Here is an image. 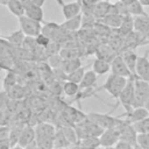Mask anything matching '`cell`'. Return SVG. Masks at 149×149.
Returning a JSON list of instances; mask_svg holds the SVG:
<instances>
[{
	"instance_id": "1",
	"label": "cell",
	"mask_w": 149,
	"mask_h": 149,
	"mask_svg": "<svg viewBox=\"0 0 149 149\" xmlns=\"http://www.w3.org/2000/svg\"><path fill=\"white\" fill-rule=\"evenodd\" d=\"M36 132V144L37 148L50 149L54 147L56 128L47 122H41L35 128Z\"/></svg>"
},
{
	"instance_id": "2",
	"label": "cell",
	"mask_w": 149,
	"mask_h": 149,
	"mask_svg": "<svg viewBox=\"0 0 149 149\" xmlns=\"http://www.w3.org/2000/svg\"><path fill=\"white\" fill-rule=\"evenodd\" d=\"M15 48L9 44L6 40H1L0 37V69L2 70H13L15 66Z\"/></svg>"
},
{
	"instance_id": "3",
	"label": "cell",
	"mask_w": 149,
	"mask_h": 149,
	"mask_svg": "<svg viewBox=\"0 0 149 149\" xmlns=\"http://www.w3.org/2000/svg\"><path fill=\"white\" fill-rule=\"evenodd\" d=\"M127 80H128V78H126L123 76L112 73L107 77V79L102 84L101 88L106 90L111 94V97H113L114 99H119V95H120L121 91L123 90V87L126 86Z\"/></svg>"
},
{
	"instance_id": "4",
	"label": "cell",
	"mask_w": 149,
	"mask_h": 149,
	"mask_svg": "<svg viewBox=\"0 0 149 149\" xmlns=\"http://www.w3.org/2000/svg\"><path fill=\"white\" fill-rule=\"evenodd\" d=\"M19 24H20V29L28 37L29 36L30 37H36L42 30V22L41 21L28 17L24 14L19 17Z\"/></svg>"
},
{
	"instance_id": "5",
	"label": "cell",
	"mask_w": 149,
	"mask_h": 149,
	"mask_svg": "<svg viewBox=\"0 0 149 149\" xmlns=\"http://www.w3.org/2000/svg\"><path fill=\"white\" fill-rule=\"evenodd\" d=\"M134 95H135V78H128L126 86L123 87V90L119 95V100L121 105L125 107L126 113L130 112L134 108L133 107Z\"/></svg>"
},
{
	"instance_id": "6",
	"label": "cell",
	"mask_w": 149,
	"mask_h": 149,
	"mask_svg": "<svg viewBox=\"0 0 149 149\" xmlns=\"http://www.w3.org/2000/svg\"><path fill=\"white\" fill-rule=\"evenodd\" d=\"M116 128L120 134V140H125V141L132 143L134 147H137V132L135 130V128L130 121L120 120Z\"/></svg>"
},
{
	"instance_id": "7",
	"label": "cell",
	"mask_w": 149,
	"mask_h": 149,
	"mask_svg": "<svg viewBox=\"0 0 149 149\" xmlns=\"http://www.w3.org/2000/svg\"><path fill=\"white\" fill-rule=\"evenodd\" d=\"M149 93V81L143 80L141 78H135V95L133 107H141L144 106L146 100Z\"/></svg>"
},
{
	"instance_id": "8",
	"label": "cell",
	"mask_w": 149,
	"mask_h": 149,
	"mask_svg": "<svg viewBox=\"0 0 149 149\" xmlns=\"http://www.w3.org/2000/svg\"><path fill=\"white\" fill-rule=\"evenodd\" d=\"M86 116L94 121L97 125H99L100 127H102L104 129H107V128H113V127H116L118 123L120 122V119L119 118H115V116H112L109 114H104V113H97V112H90L88 114H86Z\"/></svg>"
},
{
	"instance_id": "9",
	"label": "cell",
	"mask_w": 149,
	"mask_h": 149,
	"mask_svg": "<svg viewBox=\"0 0 149 149\" xmlns=\"http://www.w3.org/2000/svg\"><path fill=\"white\" fill-rule=\"evenodd\" d=\"M111 71L112 73L119 74V76H123L126 78H135L132 73V71L129 70V68L127 66L123 57L121 54H118L111 62Z\"/></svg>"
},
{
	"instance_id": "10",
	"label": "cell",
	"mask_w": 149,
	"mask_h": 149,
	"mask_svg": "<svg viewBox=\"0 0 149 149\" xmlns=\"http://www.w3.org/2000/svg\"><path fill=\"white\" fill-rule=\"evenodd\" d=\"M17 146L22 147V148H30V147H37L36 144V132L35 128H33L29 125L23 126L20 139H19V143Z\"/></svg>"
},
{
	"instance_id": "11",
	"label": "cell",
	"mask_w": 149,
	"mask_h": 149,
	"mask_svg": "<svg viewBox=\"0 0 149 149\" xmlns=\"http://www.w3.org/2000/svg\"><path fill=\"white\" fill-rule=\"evenodd\" d=\"M99 139H100V147H105V148L115 147L116 142L120 140V134L116 127L107 128V129H104Z\"/></svg>"
},
{
	"instance_id": "12",
	"label": "cell",
	"mask_w": 149,
	"mask_h": 149,
	"mask_svg": "<svg viewBox=\"0 0 149 149\" xmlns=\"http://www.w3.org/2000/svg\"><path fill=\"white\" fill-rule=\"evenodd\" d=\"M92 10H93V15L95 19H104L109 13H116V8L114 3L112 5L109 1H105V0H100L95 2L93 5Z\"/></svg>"
},
{
	"instance_id": "13",
	"label": "cell",
	"mask_w": 149,
	"mask_h": 149,
	"mask_svg": "<svg viewBox=\"0 0 149 149\" xmlns=\"http://www.w3.org/2000/svg\"><path fill=\"white\" fill-rule=\"evenodd\" d=\"M56 1L62 7V12H63L64 19L73 17L76 15L80 14L81 10H83V6H81L80 1H74V2H69V3L63 2V0H56Z\"/></svg>"
},
{
	"instance_id": "14",
	"label": "cell",
	"mask_w": 149,
	"mask_h": 149,
	"mask_svg": "<svg viewBox=\"0 0 149 149\" xmlns=\"http://www.w3.org/2000/svg\"><path fill=\"white\" fill-rule=\"evenodd\" d=\"M149 51L144 56H139L136 63V78H141L143 80L149 81Z\"/></svg>"
},
{
	"instance_id": "15",
	"label": "cell",
	"mask_w": 149,
	"mask_h": 149,
	"mask_svg": "<svg viewBox=\"0 0 149 149\" xmlns=\"http://www.w3.org/2000/svg\"><path fill=\"white\" fill-rule=\"evenodd\" d=\"M120 54L122 55V57H123V59H125L127 66H128L129 70L132 71L133 76L136 78V63H137V58H139L137 54L134 51V49H130V48L125 49V50L121 51Z\"/></svg>"
},
{
	"instance_id": "16",
	"label": "cell",
	"mask_w": 149,
	"mask_h": 149,
	"mask_svg": "<svg viewBox=\"0 0 149 149\" xmlns=\"http://www.w3.org/2000/svg\"><path fill=\"white\" fill-rule=\"evenodd\" d=\"M24 15H27L28 17H31L34 20L43 22L44 12L41 6H37V5L33 3L31 1H29V2L24 3Z\"/></svg>"
},
{
	"instance_id": "17",
	"label": "cell",
	"mask_w": 149,
	"mask_h": 149,
	"mask_svg": "<svg viewBox=\"0 0 149 149\" xmlns=\"http://www.w3.org/2000/svg\"><path fill=\"white\" fill-rule=\"evenodd\" d=\"M119 52L109 44H101V45H98L97 47V50H95V55L98 58H102V59H106L108 62H112V59L118 55Z\"/></svg>"
},
{
	"instance_id": "18",
	"label": "cell",
	"mask_w": 149,
	"mask_h": 149,
	"mask_svg": "<svg viewBox=\"0 0 149 149\" xmlns=\"http://www.w3.org/2000/svg\"><path fill=\"white\" fill-rule=\"evenodd\" d=\"M81 24H83V15L80 13L73 17L65 19V21L61 24V27L69 33H73V31H77L81 27Z\"/></svg>"
},
{
	"instance_id": "19",
	"label": "cell",
	"mask_w": 149,
	"mask_h": 149,
	"mask_svg": "<svg viewBox=\"0 0 149 149\" xmlns=\"http://www.w3.org/2000/svg\"><path fill=\"white\" fill-rule=\"evenodd\" d=\"M126 118L128 121H130L132 123L134 122H137L144 118H147L149 115V111L144 107V106H141V107H134L130 112L128 113H125Z\"/></svg>"
},
{
	"instance_id": "20",
	"label": "cell",
	"mask_w": 149,
	"mask_h": 149,
	"mask_svg": "<svg viewBox=\"0 0 149 149\" xmlns=\"http://www.w3.org/2000/svg\"><path fill=\"white\" fill-rule=\"evenodd\" d=\"M92 70L98 74V76H102L106 74L108 71H111V62L102 59V58H95L93 61L92 64Z\"/></svg>"
},
{
	"instance_id": "21",
	"label": "cell",
	"mask_w": 149,
	"mask_h": 149,
	"mask_svg": "<svg viewBox=\"0 0 149 149\" xmlns=\"http://www.w3.org/2000/svg\"><path fill=\"white\" fill-rule=\"evenodd\" d=\"M134 29L149 35V16L147 14L134 16Z\"/></svg>"
},
{
	"instance_id": "22",
	"label": "cell",
	"mask_w": 149,
	"mask_h": 149,
	"mask_svg": "<svg viewBox=\"0 0 149 149\" xmlns=\"http://www.w3.org/2000/svg\"><path fill=\"white\" fill-rule=\"evenodd\" d=\"M133 30H134V16L130 14L123 15V20L121 22V26L118 28L119 34L125 37L126 35H128Z\"/></svg>"
},
{
	"instance_id": "23",
	"label": "cell",
	"mask_w": 149,
	"mask_h": 149,
	"mask_svg": "<svg viewBox=\"0 0 149 149\" xmlns=\"http://www.w3.org/2000/svg\"><path fill=\"white\" fill-rule=\"evenodd\" d=\"M97 73L93 71V70H88V71H85V74L81 79V81L79 83V88L80 91L81 90H86V88H92L95 83H97Z\"/></svg>"
},
{
	"instance_id": "24",
	"label": "cell",
	"mask_w": 149,
	"mask_h": 149,
	"mask_svg": "<svg viewBox=\"0 0 149 149\" xmlns=\"http://www.w3.org/2000/svg\"><path fill=\"white\" fill-rule=\"evenodd\" d=\"M122 20H123V15L118 14V13H109L104 19H101V22H104L112 29H118L121 26Z\"/></svg>"
},
{
	"instance_id": "25",
	"label": "cell",
	"mask_w": 149,
	"mask_h": 149,
	"mask_svg": "<svg viewBox=\"0 0 149 149\" xmlns=\"http://www.w3.org/2000/svg\"><path fill=\"white\" fill-rule=\"evenodd\" d=\"M24 36H26L24 33H23L21 29H19V30L13 31L12 34H9V35L7 36V41L9 42L10 45H13V47H15V48H20V47H22L23 43H24V40H26Z\"/></svg>"
},
{
	"instance_id": "26",
	"label": "cell",
	"mask_w": 149,
	"mask_h": 149,
	"mask_svg": "<svg viewBox=\"0 0 149 149\" xmlns=\"http://www.w3.org/2000/svg\"><path fill=\"white\" fill-rule=\"evenodd\" d=\"M80 65H81L80 59H79L78 57H76V58L62 59V63H61V66H59V68L68 74L69 72L76 70V69H78V68H80Z\"/></svg>"
},
{
	"instance_id": "27",
	"label": "cell",
	"mask_w": 149,
	"mask_h": 149,
	"mask_svg": "<svg viewBox=\"0 0 149 149\" xmlns=\"http://www.w3.org/2000/svg\"><path fill=\"white\" fill-rule=\"evenodd\" d=\"M6 6H7L8 10L17 17H20L21 15L24 14V5L21 0H9V2Z\"/></svg>"
},
{
	"instance_id": "28",
	"label": "cell",
	"mask_w": 149,
	"mask_h": 149,
	"mask_svg": "<svg viewBox=\"0 0 149 149\" xmlns=\"http://www.w3.org/2000/svg\"><path fill=\"white\" fill-rule=\"evenodd\" d=\"M78 146L85 147V148H98V147H100V139H99V136L87 135V136L78 140Z\"/></svg>"
},
{
	"instance_id": "29",
	"label": "cell",
	"mask_w": 149,
	"mask_h": 149,
	"mask_svg": "<svg viewBox=\"0 0 149 149\" xmlns=\"http://www.w3.org/2000/svg\"><path fill=\"white\" fill-rule=\"evenodd\" d=\"M144 6L140 2V0H133L130 3L127 5L128 13L133 16H139V15H146V10L143 8Z\"/></svg>"
},
{
	"instance_id": "30",
	"label": "cell",
	"mask_w": 149,
	"mask_h": 149,
	"mask_svg": "<svg viewBox=\"0 0 149 149\" xmlns=\"http://www.w3.org/2000/svg\"><path fill=\"white\" fill-rule=\"evenodd\" d=\"M63 92L68 97H74L78 94V92H80L79 84L71 81V80H64L63 81Z\"/></svg>"
},
{
	"instance_id": "31",
	"label": "cell",
	"mask_w": 149,
	"mask_h": 149,
	"mask_svg": "<svg viewBox=\"0 0 149 149\" xmlns=\"http://www.w3.org/2000/svg\"><path fill=\"white\" fill-rule=\"evenodd\" d=\"M59 29H61V24H57L55 22H45L44 26L42 27L41 33H43L44 35H47L48 37L54 40V37L56 36V34L58 33Z\"/></svg>"
},
{
	"instance_id": "32",
	"label": "cell",
	"mask_w": 149,
	"mask_h": 149,
	"mask_svg": "<svg viewBox=\"0 0 149 149\" xmlns=\"http://www.w3.org/2000/svg\"><path fill=\"white\" fill-rule=\"evenodd\" d=\"M22 128H23V125H21V123H17V125H15L14 127L10 128L9 141H10V146L12 147L17 146L19 139H20V135H21V132H22Z\"/></svg>"
},
{
	"instance_id": "33",
	"label": "cell",
	"mask_w": 149,
	"mask_h": 149,
	"mask_svg": "<svg viewBox=\"0 0 149 149\" xmlns=\"http://www.w3.org/2000/svg\"><path fill=\"white\" fill-rule=\"evenodd\" d=\"M71 143L70 141L68 140V137L65 136L63 129H58L56 130V134H55V141H54V147H69Z\"/></svg>"
},
{
	"instance_id": "34",
	"label": "cell",
	"mask_w": 149,
	"mask_h": 149,
	"mask_svg": "<svg viewBox=\"0 0 149 149\" xmlns=\"http://www.w3.org/2000/svg\"><path fill=\"white\" fill-rule=\"evenodd\" d=\"M84 74H85V68L80 66V68H78V69L69 72L66 74V80H71V81H74V83L79 84L81 81Z\"/></svg>"
},
{
	"instance_id": "35",
	"label": "cell",
	"mask_w": 149,
	"mask_h": 149,
	"mask_svg": "<svg viewBox=\"0 0 149 149\" xmlns=\"http://www.w3.org/2000/svg\"><path fill=\"white\" fill-rule=\"evenodd\" d=\"M7 92L10 97V99H14V100H19L24 97V88L17 84H15L13 87H10Z\"/></svg>"
},
{
	"instance_id": "36",
	"label": "cell",
	"mask_w": 149,
	"mask_h": 149,
	"mask_svg": "<svg viewBox=\"0 0 149 149\" xmlns=\"http://www.w3.org/2000/svg\"><path fill=\"white\" fill-rule=\"evenodd\" d=\"M135 130L137 132V134L140 133H149V115L137 122H134L133 123Z\"/></svg>"
},
{
	"instance_id": "37",
	"label": "cell",
	"mask_w": 149,
	"mask_h": 149,
	"mask_svg": "<svg viewBox=\"0 0 149 149\" xmlns=\"http://www.w3.org/2000/svg\"><path fill=\"white\" fill-rule=\"evenodd\" d=\"M59 55L63 59H69V58H76L79 56V51L76 48H64L59 50Z\"/></svg>"
},
{
	"instance_id": "38",
	"label": "cell",
	"mask_w": 149,
	"mask_h": 149,
	"mask_svg": "<svg viewBox=\"0 0 149 149\" xmlns=\"http://www.w3.org/2000/svg\"><path fill=\"white\" fill-rule=\"evenodd\" d=\"M16 84V76L13 70H8V73L3 78V88L8 91L10 87H13Z\"/></svg>"
},
{
	"instance_id": "39",
	"label": "cell",
	"mask_w": 149,
	"mask_h": 149,
	"mask_svg": "<svg viewBox=\"0 0 149 149\" xmlns=\"http://www.w3.org/2000/svg\"><path fill=\"white\" fill-rule=\"evenodd\" d=\"M62 129H63L65 136L68 137V140L70 141L71 144L72 143L74 144V143L78 142V136H77V133H76V128L70 127V126H64V127H62Z\"/></svg>"
},
{
	"instance_id": "40",
	"label": "cell",
	"mask_w": 149,
	"mask_h": 149,
	"mask_svg": "<svg viewBox=\"0 0 149 149\" xmlns=\"http://www.w3.org/2000/svg\"><path fill=\"white\" fill-rule=\"evenodd\" d=\"M137 147L149 149V133L137 134Z\"/></svg>"
},
{
	"instance_id": "41",
	"label": "cell",
	"mask_w": 149,
	"mask_h": 149,
	"mask_svg": "<svg viewBox=\"0 0 149 149\" xmlns=\"http://www.w3.org/2000/svg\"><path fill=\"white\" fill-rule=\"evenodd\" d=\"M35 41H36V43L38 44V47H41V48H45L47 45H49V43L52 41L50 37H48L47 35H44L43 33H40L36 37H35Z\"/></svg>"
},
{
	"instance_id": "42",
	"label": "cell",
	"mask_w": 149,
	"mask_h": 149,
	"mask_svg": "<svg viewBox=\"0 0 149 149\" xmlns=\"http://www.w3.org/2000/svg\"><path fill=\"white\" fill-rule=\"evenodd\" d=\"M9 100H10V97H9L8 92L6 90L5 91H0V111L7 108V106L9 104Z\"/></svg>"
},
{
	"instance_id": "43",
	"label": "cell",
	"mask_w": 149,
	"mask_h": 149,
	"mask_svg": "<svg viewBox=\"0 0 149 149\" xmlns=\"http://www.w3.org/2000/svg\"><path fill=\"white\" fill-rule=\"evenodd\" d=\"M10 127L8 125H0V140L9 139Z\"/></svg>"
},
{
	"instance_id": "44",
	"label": "cell",
	"mask_w": 149,
	"mask_h": 149,
	"mask_svg": "<svg viewBox=\"0 0 149 149\" xmlns=\"http://www.w3.org/2000/svg\"><path fill=\"white\" fill-rule=\"evenodd\" d=\"M115 147H116V148H119V149H130V148H133L134 146H133L132 143H129V142L125 141V140H119V141L116 142Z\"/></svg>"
},
{
	"instance_id": "45",
	"label": "cell",
	"mask_w": 149,
	"mask_h": 149,
	"mask_svg": "<svg viewBox=\"0 0 149 149\" xmlns=\"http://www.w3.org/2000/svg\"><path fill=\"white\" fill-rule=\"evenodd\" d=\"M7 148H12V146H10V141H9V139H5V140H0V149H7Z\"/></svg>"
},
{
	"instance_id": "46",
	"label": "cell",
	"mask_w": 149,
	"mask_h": 149,
	"mask_svg": "<svg viewBox=\"0 0 149 149\" xmlns=\"http://www.w3.org/2000/svg\"><path fill=\"white\" fill-rule=\"evenodd\" d=\"M33 3H35V5H37V6H43L44 3H45V0H30Z\"/></svg>"
},
{
	"instance_id": "47",
	"label": "cell",
	"mask_w": 149,
	"mask_h": 149,
	"mask_svg": "<svg viewBox=\"0 0 149 149\" xmlns=\"http://www.w3.org/2000/svg\"><path fill=\"white\" fill-rule=\"evenodd\" d=\"M140 2L146 7V6H149V0H140Z\"/></svg>"
},
{
	"instance_id": "48",
	"label": "cell",
	"mask_w": 149,
	"mask_h": 149,
	"mask_svg": "<svg viewBox=\"0 0 149 149\" xmlns=\"http://www.w3.org/2000/svg\"><path fill=\"white\" fill-rule=\"evenodd\" d=\"M144 107L149 111V93H148V98H147V100H146V104H144Z\"/></svg>"
},
{
	"instance_id": "49",
	"label": "cell",
	"mask_w": 149,
	"mask_h": 149,
	"mask_svg": "<svg viewBox=\"0 0 149 149\" xmlns=\"http://www.w3.org/2000/svg\"><path fill=\"white\" fill-rule=\"evenodd\" d=\"M8 2H9V0H0V5H5L6 6Z\"/></svg>"
},
{
	"instance_id": "50",
	"label": "cell",
	"mask_w": 149,
	"mask_h": 149,
	"mask_svg": "<svg viewBox=\"0 0 149 149\" xmlns=\"http://www.w3.org/2000/svg\"><path fill=\"white\" fill-rule=\"evenodd\" d=\"M121 1H122L123 3H126V6H127V5H128V3H130L133 0H121Z\"/></svg>"
},
{
	"instance_id": "51",
	"label": "cell",
	"mask_w": 149,
	"mask_h": 149,
	"mask_svg": "<svg viewBox=\"0 0 149 149\" xmlns=\"http://www.w3.org/2000/svg\"><path fill=\"white\" fill-rule=\"evenodd\" d=\"M21 1H22V2H23V5H24V3H27V2H29L30 0H21Z\"/></svg>"
},
{
	"instance_id": "52",
	"label": "cell",
	"mask_w": 149,
	"mask_h": 149,
	"mask_svg": "<svg viewBox=\"0 0 149 149\" xmlns=\"http://www.w3.org/2000/svg\"><path fill=\"white\" fill-rule=\"evenodd\" d=\"M105 1H109V2H111V1H113V0H105Z\"/></svg>"
},
{
	"instance_id": "53",
	"label": "cell",
	"mask_w": 149,
	"mask_h": 149,
	"mask_svg": "<svg viewBox=\"0 0 149 149\" xmlns=\"http://www.w3.org/2000/svg\"><path fill=\"white\" fill-rule=\"evenodd\" d=\"M0 37H1V35H0Z\"/></svg>"
}]
</instances>
